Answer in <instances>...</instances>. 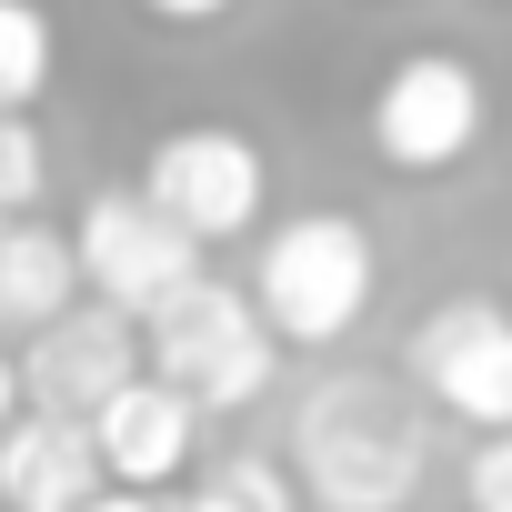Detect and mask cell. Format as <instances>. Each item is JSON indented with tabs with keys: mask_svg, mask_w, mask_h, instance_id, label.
<instances>
[{
	"mask_svg": "<svg viewBox=\"0 0 512 512\" xmlns=\"http://www.w3.org/2000/svg\"><path fill=\"white\" fill-rule=\"evenodd\" d=\"M41 191H51V151H41L31 111H0V221L41 211Z\"/></svg>",
	"mask_w": 512,
	"mask_h": 512,
	"instance_id": "5bb4252c",
	"label": "cell"
},
{
	"mask_svg": "<svg viewBox=\"0 0 512 512\" xmlns=\"http://www.w3.org/2000/svg\"><path fill=\"white\" fill-rule=\"evenodd\" d=\"M91 452H101V482H121V492H171V482L191 472V452H201V412H191L171 382L131 372V382L91 412Z\"/></svg>",
	"mask_w": 512,
	"mask_h": 512,
	"instance_id": "9c48e42d",
	"label": "cell"
},
{
	"mask_svg": "<svg viewBox=\"0 0 512 512\" xmlns=\"http://www.w3.org/2000/svg\"><path fill=\"white\" fill-rule=\"evenodd\" d=\"M81 512H151V492H121V482H101V492H91Z\"/></svg>",
	"mask_w": 512,
	"mask_h": 512,
	"instance_id": "e0dca14e",
	"label": "cell"
},
{
	"mask_svg": "<svg viewBox=\"0 0 512 512\" xmlns=\"http://www.w3.org/2000/svg\"><path fill=\"white\" fill-rule=\"evenodd\" d=\"M141 11H151V21H171V31H201V21H221V11H231V0H141Z\"/></svg>",
	"mask_w": 512,
	"mask_h": 512,
	"instance_id": "2e32d148",
	"label": "cell"
},
{
	"mask_svg": "<svg viewBox=\"0 0 512 512\" xmlns=\"http://www.w3.org/2000/svg\"><path fill=\"white\" fill-rule=\"evenodd\" d=\"M201 492H211V512H302V492H292V472H282L272 452H231V462H211Z\"/></svg>",
	"mask_w": 512,
	"mask_h": 512,
	"instance_id": "4fadbf2b",
	"label": "cell"
},
{
	"mask_svg": "<svg viewBox=\"0 0 512 512\" xmlns=\"http://www.w3.org/2000/svg\"><path fill=\"white\" fill-rule=\"evenodd\" d=\"M151 512H211V492L191 482V492H151Z\"/></svg>",
	"mask_w": 512,
	"mask_h": 512,
	"instance_id": "ac0fdd59",
	"label": "cell"
},
{
	"mask_svg": "<svg viewBox=\"0 0 512 512\" xmlns=\"http://www.w3.org/2000/svg\"><path fill=\"white\" fill-rule=\"evenodd\" d=\"M21 412H71V422H91L131 372H141V322L131 312H111V302H71L61 322H41L31 342H21Z\"/></svg>",
	"mask_w": 512,
	"mask_h": 512,
	"instance_id": "ba28073f",
	"label": "cell"
},
{
	"mask_svg": "<svg viewBox=\"0 0 512 512\" xmlns=\"http://www.w3.org/2000/svg\"><path fill=\"white\" fill-rule=\"evenodd\" d=\"M462 502H472V512H512V422L472 442V462H462Z\"/></svg>",
	"mask_w": 512,
	"mask_h": 512,
	"instance_id": "9a60e30c",
	"label": "cell"
},
{
	"mask_svg": "<svg viewBox=\"0 0 512 512\" xmlns=\"http://www.w3.org/2000/svg\"><path fill=\"white\" fill-rule=\"evenodd\" d=\"M382 292V251L352 211H292L251 251V312L282 352H332Z\"/></svg>",
	"mask_w": 512,
	"mask_h": 512,
	"instance_id": "7a4b0ae2",
	"label": "cell"
},
{
	"mask_svg": "<svg viewBox=\"0 0 512 512\" xmlns=\"http://www.w3.org/2000/svg\"><path fill=\"white\" fill-rule=\"evenodd\" d=\"M402 382H412L432 412H452V422H472V432H502V422H512V312H502L492 292L432 302V312L412 322V342H402Z\"/></svg>",
	"mask_w": 512,
	"mask_h": 512,
	"instance_id": "5b68a950",
	"label": "cell"
},
{
	"mask_svg": "<svg viewBox=\"0 0 512 512\" xmlns=\"http://www.w3.org/2000/svg\"><path fill=\"white\" fill-rule=\"evenodd\" d=\"M81 302V262H71V231H51L41 211L0 221V342H31L41 322H61Z\"/></svg>",
	"mask_w": 512,
	"mask_h": 512,
	"instance_id": "8fae6325",
	"label": "cell"
},
{
	"mask_svg": "<svg viewBox=\"0 0 512 512\" xmlns=\"http://www.w3.org/2000/svg\"><path fill=\"white\" fill-rule=\"evenodd\" d=\"M482 141V71L462 51H402L372 91V151L412 181L452 171L462 151Z\"/></svg>",
	"mask_w": 512,
	"mask_h": 512,
	"instance_id": "52a82bcc",
	"label": "cell"
},
{
	"mask_svg": "<svg viewBox=\"0 0 512 512\" xmlns=\"http://www.w3.org/2000/svg\"><path fill=\"white\" fill-rule=\"evenodd\" d=\"M422 462V402L382 372H332L292 412V492L312 512H412Z\"/></svg>",
	"mask_w": 512,
	"mask_h": 512,
	"instance_id": "6da1fadb",
	"label": "cell"
},
{
	"mask_svg": "<svg viewBox=\"0 0 512 512\" xmlns=\"http://www.w3.org/2000/svg\"><path fill=\"white\" fill-rule=\"evenodd\" d=\"M61 71V31L41 0H0V111H31Z\"/></svg>",
	"mask_w": 512,
	"mask_h": 512,
	"instance_id": "7c38bea8",
	"label": "cell"
},
{
	"mask_svg": "<svg viewBox=\"0 0 512 512\" xmlns=\"http://www.w3.org/2000/svg\"><path fill=\"white\" fill-rule=\"evenodd\" d=\"M141 201L181 241H201V251L211 241H251L262 211H272V161H262V141L231 131V121H181V131H161L141 151Z\"/></svg>",
	"mask_w": 512,
	"mask_h": 512,
	"instance_id": "277c9868",
	"label": "cell"
},
{
	"mask_svg": "<svg viewBox=\"0 0 512 512\" xmlns=\"http://www.w3.org/2000/svg\"><path fill=\"white\" fill-rule=\"evenodd\" d=\"M21 412V372H11V342H0V422Z\"/></svg>",
	"mask_w": 512,
	"mask_h": 512,
	"instance_id": "d6986e66",
	"label": "cell"
},
{
	"mask_svg": "<svg viewBox=\"0 0 512 512\" xmlns=\"http://www.w3.org/2000/svg\"><path fill=\"white\" fill-rule=\"evenodd\" d=\"M71 262H81V292L91 302H111V312H151V302H171L181 282H201V241H181L141 191H91L81 201V221H71Z\"/></svg>",
	"mask_w": 512,
	"mask_h": 512,
	"instance_id": "8992f818",
	"label": "cell"
},
{
	"mask_svg": "<svg viewBox=\"0 0 512 512\" xmlns=\"http://www.w3.org/2000/svg\"><path fill=\"white\" fill-rule=\"evenodd\" d=\"M101 492L91 422L71 412H11L0 422V512H81Z\"/></svg>",
	"mask_w": 512,
	"mask_h": 512,
	"instance_id": "30bf717a",
	"label": "cell"
},
{
	"mask_svg": "<svg viewBox=\"0 0 512 512\" xmlns=\"http://www.w3.org/2000/svg\"><path fill=\"white\" fill-rule=\"evenodd\" d=\"M141 372L171 382L191 412H241V402H262L272 372H282V342L262 332V312H251V292L231 282H181L171 302L141 312Z\"/></svg>",
	"mask_w": 512,
	"mask_h": 512,
	"instance_id": "3957f363",
	"label": "cell"
}]
</instances>
